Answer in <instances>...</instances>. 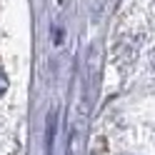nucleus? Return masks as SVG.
Returning <instances> with one entry per match:
<instances>
[{
  "label": "nucleus",
  "mask_w": 155,
  "mask_h": 155,
  "mask_svg": "<svg viewBox=\"0 0 155 155\" xmlns=\"http://www.w3.org/2000/svg\"><path fill=\"white\" fill-rule=\"evenodd\" d=\"M5 88H8V78H5V73H3V68H0V95L5 93Z\"/></svg>",
  "instance_id": "f257e3e1"
}]
</instances>
